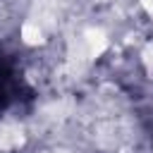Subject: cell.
Returning <instances> with one entry per match:
<instances>
[{
  "instance_id": "cell-1",
  "label": "cell",
  "mask_w": 153,
  "mask_h": 153,
  "mask_svg": "<svg viewBox=\"0 0 153 153\" xmlns=\"http://www.w3.org/2000/svg\"><path fill=\"white\" fill-rule=\"evenodd\" d=\"M22 38L29 43V45H38L43 41V29L38 24H24L22 26Z\"/></svg>"
},
{
  "instance_id": "cell-2",
  "label": "cell",
  "mask_w": 153,
  "mask_h": 153,
  "mask_svg": "<svg viewBox=\"0 0 153 153\" xmlns=\"http://www.w3.org/2000/svg\"><path fill=\"white\" fill-rule=\"evenodd\" d=\"M122 153H129V151H122Z\"/></svg>"
}]
</instances>
